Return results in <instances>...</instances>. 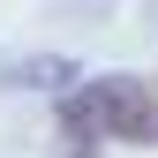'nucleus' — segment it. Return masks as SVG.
<instances>
[{
	"mask_svg": "<svg viewBox=\"0 0 158 158\" xmlns=\"http://www.w3.org/2000/svg\"><path fill=\"white\" fill-rule=\"evenodd\" d=\"M53 128L68 143H135L151 151L158 143V75L143 68H121V75H83L68 83V98L53 106Z\"/></svg>",
	"mask_w": 158,
	"mask_h": 158,
	"instance_id": "nucleus-1",
	"label": "nucleus"
},
{
	"mask_svg": "<svg viewBox=\"0 0 158 158\" xmlns=\"http://www.w3.org/2000/svg\"><path fill=\"white\" fill-rule=\"evenodd\" d=\"M68 158H98V143H68Z\"/></svg>",
	"mask_w": 158,
	"mask_h": 158,
	"instance_id": "nucleus-2",
	"label": "nucleus"
}]
</instances>
